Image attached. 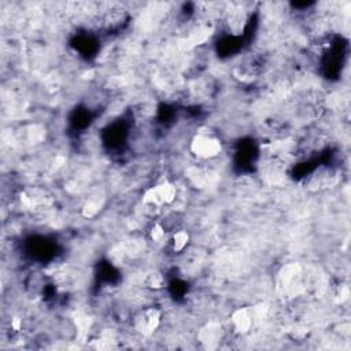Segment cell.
Instances as JSON below:
<instances>
[{"instance_id": "cell-1", "label": "cell", "mask_w": 351, "mask_h": 351, "mask_svg": "<svg viewBox=\"0 0 351 351\" xmlns=\"http://www.w3.org/2000/svg\"><path fill=\"white\" fill-rule=\"evenodd\" d=\"M191 150L196 157L202 159H210L221 152V143L211 136L199 135L195 137L191 144Z\"/></svg>"}, {"instance_id": "cell-2", "label": "cell", "mask_w": 351, "mask_h": 351, "mask_svg": "<svg viewBox=\"0 0 351 351\" xmlns=\"http://www.w3.org/2000/svg\"><path fill=\"white\" fill-rule=\"evenodd\" d=\"M233 325L239 332H246L250 330V327L253 324V319L249 314L247 310H239L236 313L233 314Z\"/></svg>"}, {"instance_id": "cell-3", "label": "cell", "mask_w": 351, "mask_h": 351, "mask_svg": "<svg viewBox=\"0 0 351 351\" xmlns=\"http://www.w3.org/2000/svg\"><path fill=\"white\" fill-rule=\"evenodd\" d=\"M189 236L188 233L185 231H178L173 235V239H172V247H173V251H183L187 244H188Z\"/></svg>"}, {"instance_id": "cell-4", "label": "cell", "mask_w": 351, "mask_h": 351, "mask_svg": "<svg viewBox=\"0 0 351 351\" xmlns=\"http://www.w3.org/2000/svg\"><path fill=\"white\" fill-rule=\"evenodd\" d=\"M144 283L147 287H150L152 290H159L163 286V276L158 272H152L150 275H147Z\"/></svg>"}]
</instances>
